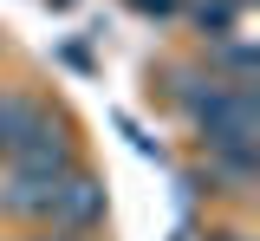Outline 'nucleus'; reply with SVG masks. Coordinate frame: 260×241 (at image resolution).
<instances>
[{
	"label": "nucleus",
	"instance_id": "obj_7",
	"mask_svg": "<svg viewBox=\"0 0 260 241\" xmlns=\"http://www.w3.org/2000/svg\"><path fill=\"white\" fill-rule=\"evenodd\" d=\"M221 241H241V235H221Z\"/></svg>",
	"mask_w": 260,
	"mask_h": 241
},
{
	"label": "nucleus",
	"instance_id": "obj_1",
	"mask_svg": "<svg viewBox=\"0 0 260 241\" xmlns=\"http://www.w3.org/2000/svg\"><path fill=\"white\" fill-rule=\"evenodd\" d=\"M176 98H182V111L195 117V131H202V143H208V157H221V150L254 157V150H260V104H254L247 85H221V78L202 85V78L182 72Z\"/></svg>",
	"mask_w": 260,
	"mask_h": 241
},
{
	"label": "nucleus",
	"instance_id": "obj_3",
	"mask_svg": "<svg viewBox=\"0 0 260 241\" xmlns=\"http://www.w3.org/2000/svg\"><path fill=\"white\" fill-rule=\"evenodd\" d=\"M52 222H59L65 235H85V228H98L104 222V183H98L91 170H65V183H59V202H52Z\"/></svg>",
	"mask_w": 260,
	"mask_h": 241
},
{
	"label": "nucleus",
	"instance_id": "obj_2",
	"mask_svg": "<svg viewBox=\"0 0 260 241\" xmlns=\"http://www.w3.org/2000/svg\"><path fill=\"white\" fill-rule=\"evenodd\" d=\"M7 170H39V176H65L72 170V137H65V124L46 111V104L32 111L26 131L7 143Z\"/></svg>",
	"mask_w": 260,
	"mask_h": 241
},
{
	"label": "nucleus",
	"instance_id": "obj_6",
	"mask_svg": "<svg viewBox=\"0 0 260 241\" xmlns=\"http://www.w3.org/2000/svg\"><path fill=\"white\" fill-rule=\"evenodd\" d=\"M130 7H137V13H176L182 0H130Z\"/></svg>",
	"mask_w": 260,
	"mask_h": 241
},
{
	"label": "nucleus",
	"instance_id": "obj_4",
	"mask_svg": "<svg viewBox=\"0 0 260 241\" xmlns=\"http://www.w3.org/2000/svg\"><path fill=\"white\" fill-rule=\"evenodd\" d=\"M59 183H65V176H39V170H7V183H0V215H13V222H52Z\"/></svg>",
	"mask_w": 260,
	"mask_h": 241
},
{
	"label": "nucleus",
	"instance_id": "obj_5",
	"mask_svg": "<svg viewBox=\"0 0 260 241\" xmlns=\"http://www.w3.org/2000/svg\"><path fill=\"white\" fill-rule=\"evenodd\" d=\"M32 111H39L32 98H20V92H0V157H7V143H13V137L32 124Z\"/></svg>",
	"mask_w": 260,
	"mask_h": 241
}]
</instances>
